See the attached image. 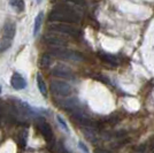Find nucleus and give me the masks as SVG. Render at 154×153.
Here are the masks:
<instances>
[{
	"instance_id": "23",
	"label": "nucleus",
	"mask_w": 154,
	"mask_h": 153,
	"mask_svg": "<svg viewBox=\"0 0 154 153\" xmlns=\"http://www.w3.org/2000/svg\"><path fill=\"white\" fill-rule=\"evenodd\" d=\"M1 90H2V89H1V85H0V92H1Z\"/></svg>"
},
{
	"instance_id": "22",
	"label": "nucleus",
	"mask_w": 154,
	"mask_h": 153,
	"mask_svg": "<svg viewBox=\"0 0 154 153\" xmlns=\"http://www.w3.org/2000/svg\"><path fill=\"white\" fill-rule=\"evenodd\" d=\"M40 1H42V0H37V2H40Z\"/></svg>"
},
{
	"instance_id": "17",
	"label": "nucleus",
	"mask_w": 154,
	"mask_h": 153,
	"mask_svg": "<svg viewBox=\"0 0 154 153\" xmlns=\"http://www.w3.org/2000/svg\"><path fill=\"white\" fill-rule=\"evenodd\" d=\"M57 120H58L59 124L61 126V128H62V129H64L66 131H69V128H68V126H67L66 121H64V120L61 117V116H60V115H57Z\"/></svg>"
},
{
	"instance_id": "15",
	"label": "nucleus",
	"mask_w": 154,
	"mask_h": 153,
	"mask_svg": "<svg viewBox=\"0 0 154 153\" xmlns=\"http://www.w3.org/2000/svg\"><path fill=\"white\" fill-rule=\"evenodd\" d=\"M12 45V39L9 38H4L0 40V53H4L5 51H7Z\"/></svg>"
},
{
	"instance_id": "20",
	"label": "nucleus",
	"mask_w": 154,
	"mask_h": 153,
	"mask_svg": "<svg viewBox=\"0 0 154 153\" xmlns=\"http://www.w3.org/2000/svg\"><path fill=\"white\" fill-rule=\"evenodd\" d=\"M59 151H60V153H70L67 148H66V147H63V146H60Z\"/></svg>"
},
{
	"instance_id": "6",
	"label": "nucleus",
	"mask_w": 154,
	"mask_h": 153,
	"mask_svg": "<svg viewBox=\"0 0 154 153\" xmlns=\"http://www.w3.org/2000/svg\"><path fill=\"white\" fill-rule=\"evenodd\" d=\"M37 126H38L39 131H40L42 136L44 137V139L46 142H51L53 139V131H52L51 126L46 121H44V120H39Z\"/></svg>"
},
{
	"instance_id": "21",
	"label": "nucleus",
	"mask_w": 154,
	"mask_h": 153,
	"mask_svg": "<svg viewBox=\"0 0 154 153\" xmlns=\"http://www.w3.org/2000/svg\"><path fill=\"white\" fill-rule=\"evenodd\" d=\"M96 153H107L106 151H103V150H97Z\"/></svg>"
},
{
	"instance_id": "12",
	"label": "nucleus",
	"mask_w": 154,
	"mask_h": 153,
	"mask_svg": "<svg viewBox=\"0 0 154 153\" xmlns=\"http://www.w3.org/2000/svg\"><path fill=\"white\" fill-rule=\"evenodd\" d=\"M99 58L103 61L107 62V64H113V66H116V64H119V60L116 59V57L112 55V54H108V53H99Z\"/></svg>"
},
{
	"instance_id": "14",
	"label": "nucleus",
	"mask_w": 154,
	"mask_h": 153,
	"mask_svg": "<svg viewBox=\"0 0 154 153\" xmlns=\"http://www.w3.org/2000/svg\"><path fill=\"white\" fill-rule=\"evenodd\" d=\"M9 4H11V6L14 7L17 12H23L24 11V1L23 0H9Z\"/></svg>"
},
{
	"instance_id": "3",
	"label": "nucleus",
	"mask_w": 154,
	"mask_h": 153,
	"mask_svg": "<svg viewBox=\"0 0 154 153\" xmlns=\"http://www.w3.org/2000/svg\"><path fill=\"white\" fill-rule=\"evenodd\" d=\"M50 29L52 31L58 32V33H62V35H68V36H71V37H78L81 35V31L72 26H69L67 23H55V24H51L50 26Z\"/></svg>"
},
{
	"instance_id": "7",
	"label": "nucleus",
	"mask_w": 154,
	"mask_h": 153,
	"mask_svg": "<svg viewBox=\"0 0 154 153\" xmlns=\"http://www.w3.org/2000/svg\"><path fill=\"white\" fill-rule=\"evenodd\" d=\"M52 74L58 77H63V78H72V75H74L72 70L68 66H64V64H57L52 70Z\"/></svg>"
},
{
	"instance_id": "1",
	"label": "nucleus",
	"mask_w": 154,
	"mask_h": 153,
	"mask_svg": "<svg viewBox=\"0 0 154 153\" xmlns=\"http://www.w3.org/2000/svg\"><path fill=\"white\" fill-rule=\"evenodd\" d=\"M50 21L55 22H63V23H78L79 22V14L74 11L71 7L63 5H57L54 9L48 15Z\"/></svg>"
},
{
	"instance_id": "2",
	"label": "nucleus",
	"mask_w": 154,
	"mask_h": 153,
	"mask_svg": "<svg viewBox=\"0 0 154 153\" xmlns=\"http://www.w3.org/2000/svg\"><path fill=\"white\" fill-rule=\"evenodd\" d=\"M53 57L62 59V60H70V61H82L83 57L78 52L71 51L64 47H53V50L50 51Z\"/></svg>"
},
{
	"instance_id": "10",
	"label": "nucleus",
	"mask_w": 154,
	"mask_h": 153,
	"mask_svg": "<svg viewBox=\"0 0 154 153\" xmlns=\"http://www.w3.org/2000/svg\"><path fill=\"white\" fill-rule=\"evenodd\" d=\"M71 117H72L78 124H82L83 127H94L93 122L91 121L88 116H85V115L82 114V113H77V112H75Z\"/></svg>"
},
{
	"instance_id": "19",
	"label": "nucleus",
	"mask_w": 154,
	"mask_h": 153,
	"mask_svg": "<svg viewBox=\"0 0 154 153\" xmlns=\"http://www.w3.org/2000/svg\"><path fill=\"white\" fill-rule=\"evenodd\" d=\"M78 146H79V148H81V150H83L84 153H89V150H88V147L85 146V145H84L82 142H79V143H78Z\"/></svg>"
},
{
	"instance_id": "5",
	"label": "nucleus",
	"mask_w": 154,
	"mask_h": 153,
	"mask_svg": "<svg viewBox=\"0 0 154 153\" xmlns=\"http://www.w3.org/2000/svg\"><path fill=\"white\" fill-rule=\"evenodd\" d=\"M44 40L47 45H50L52 47H64L67 45V40L62 37H59L54 33H48L44 36Z\"/></svg>"
},
{
	"instance_id": "4",
	"label": "nucleus",
	"mask_w": 154,
	"mask_h": 153,
	"mask_svg": "<svg viewBox=\"0 0 154 153\" xmlns=\"http://www.w3.org/2000/svg\"><path fill=\"white\" fill-rule=\"evenodd\" d=\"M50 89L54 95L61 97L69 96L71 93V86L66 82L62 81H52L50 84Z\"/></svg>"
},
{
	"instance_id": "13",
	"label": "nucleus",
	"mask_w": 154,
	"mask_h": 153,
	"mask_svg": "<svg viewBox=\"0 0 154 153\" xmlns=\"http://www.w3.org/2000/svg\"><path fill=\"white\" fill-rule=\"evenodd\" d=\"M43 17H44V14L40 13L36 16V20H35V27H33V36H37V33L40 30V26H42V22H43Z\"/></svg>"
},
{
	"instance_id": "18",
	"label": "nucleus",
	"mask_w": 154,
	"mask_h": 153,
	"mask_svg": "<svg viewBox=\"0 0 154 153\" xmlns=\"http://www.w3.org/2000/svg\"><path fill=\"white\" fill-rule=\"evenodd\" d=\"M96 78L98 80V81H100V82H103V83H106V84H109V81L108 78H106L105 76H103V75H97Z\"/></svg>"
},
{
	"instance_id": "11",
	"label": "nucleus",
	"mask_w": 154,
	"mask_h": 153,
	"mask_svg": "<svg viewBox=\"0 0 154 153\" xmlns=\"http://www.w3.org/2000/svg\"><path fill=\"white\" fill-rule=\"evenodd\" d=\"M36 80H37V86H38L39 91H40V93L43 95L44 97L47 96V88H46V83L44 82V80H43V76H42V74H37V77H36Z\"/></svg>"
},
{
	"instance_id": "16",
	"label": "nucleus",
	"mask_w": 154,
	"mask_h": 153,
	"mask_svg": "<svg viewBox=\"0 0 154 153\" xmlns=\"http://www.w3.org/2000/svg\"><path fill=\"white\" fill-rule=\"evenodd\" d=\"M42 66L43 67H48L50 66V64H51V58H50V55L48 54H45V55H43V58H42Z\"/></svg>"
},
{
	"instance_id": "9",
	"label": "nucleus",
	"mask_w": 154,
	"mask_h": 153,
	"mask_svg": "<svg viewBox=\"0 0 154 153\" xmlns=\"http://www.w3.org/2000/svg\"><path fill=\"white\" fill-rule=\"evenodd\" d=\"M15 32H16V26L15 23L12 22V21H7L4 26V29H2V36L5 38H9L13 39L14 36H15Z\"/></svg>"
},
{
	"instance_id": "8",
	"label": "nucleus",
	"mask_w": 154,
	"mask_h": 153,
	"mask_svg": "<svg viewBox=\"0 0 154 153\" xmlns=\"http://www.w3.org/2000/svg\"><path fill=\"white\" fill-rule=\"evenodd\" d=\"M11 84L15 90H23L26 86V81L19 73H14L11 78Z\"/></svg>"
}]
</instances>
